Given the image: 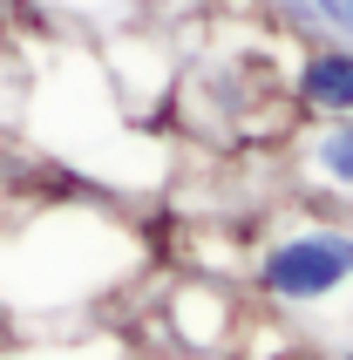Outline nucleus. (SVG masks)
I'll return each instance as SVG.
<instances>
[{
    "label": "nucleus",
    "instance_id": "1",
    "mask_svg": "<svg viewBox=\"0 0 353 360\" xmlns=\"http://www.w3.org/2000/svg\"><path fill=\"white\" fill-rule=\"evenodd\" d=\"M353 285V224H293L258 252V292L272 306H319Z\"/></svg>",
    "mask_w": 353,
    "mask_h": 360
},
{
    "label": "nucleus",
    "instance_id": "2",
    "mask_svg": "<svg viewBox=\"0 0 353 360\" xmlns=\"http://www.w3.org/2000/svg\"><path fill=\"white\" fill-rule=\"evenodd\" d=\"M299 170L326 198H353V116H326L319 129L299 136Z\"/></svg>",
    "mask_w": 353,
    "mask_h": 360
},
{
    "label": "nucleus",
    "instance_id": "3",
    "mask_svg": "<svg viewBox=\"0 0 353 360\" xmlns=\"http://www.w3.org/2000/svg\"><path fill=\"white\" fill-rule=\"evenodd\" d=\"M293 96L313 109L319 122L326 116H353V48H313V55L299 61V75H293Z\"/></svg>",
    "mask_w": 353,
    "mask_h": 360
},
{
    "label": "nucleus",
    "instance_id": "4",
    "mask_svg": "<svg viewBox=\"0 0 353 360\" xmlns=\"http://www.w3.org/2000/svg\"><path fill=\"white\" fill-rule=\"evenodd\" d=\"M313 14L326 27H340V34H353V0H313Z\"/></svg>",
    "mask_w": 353,
    "mask_h": 360
}]
</instances>
